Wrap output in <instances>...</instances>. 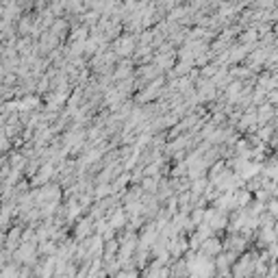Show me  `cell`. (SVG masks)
I'll return each instance as SVG.
<instances>
[{
	"label": "cell",
	"mask_w": 278,
	"mask_h": 278,
	"mask_svg": "<svg viewBox=\"0 0 278 278\" xmlns=\"http://www.w3.org/2000/svg\"><path fill=\"white\" fill-rule=\"evenodd\" d=\"M115 278H139V267H122Z\"/></svg>",
	"instance_id": "cell-4"
},
{
	"label": "cell",
	"mask_w": 278,
	"mask_h": 278,
	"mask_svg": "<svg viewBox=\"0 0 278 278\" xmlns=\"http://www.w3.org/2000/svg\"><path fill=\"white\" fill-rule=\"evenodd\" d=\"M257 259H259V254H254V252H248V254L239 257L237 263L233 265V276L235 278H252V276H254Z\"/></svg>",
	"instance_id": "cell-1"
},
{
	"label": "cell",
	"mask_w": 278,
	"mask_h": 278,
	"mask_svg": "<svg viewBox=\"0 0 278 278\" xmlns=\"http://www.w3.org/2000/svg\"><path fill=\"white\" fill-rule=\"evenodd\" d=\"M226 250H233V252H243L246 250V239L243 237H230V239H226Z\"/></svg>",
	"instance_id": "cell-3"
},
{
	"label": "cell",
	"mask_w": 278,
	"mask_h": 278,
	"mask_svg": "<svg viewBox=\"0 0 278 278\" xmlns=\"http://www.w3.org/2000/svg\"><path fill=\"white\" fill-rule=\"evenodd\" d=\"M269 213H272L274 217H278V202H276V200H274L272 204H269Z\"/></svg>",
	"instance_id": "cell-6"
},
{
	"label": "cell",
	"mask_w": 278,
	"mask_h": 278,
	"mask_svg": "<svg viewBox=\"0 0 278 278\" xmlns=\"http://www.w3.org/2000/svg\"><path fill=\"white\" fill-rule=\"evenodd\" d=\"M39 252H41V254H52V252H55V243L46 241V243H43V246L39 248Z\"/></svg>",
	"instance_id": "cell-5"
},
{
	"label": "cell",
	"mask_w": 278,
	"mask_h": 278,
	"mask_svg": "<svg viewBox=\"0 0 278 278\" xmlns=\"http://www.w3.org/2000/svg\"><path fill=\"white\" fill-rule=\"evenodd\" d=\"M200 252L213 259V257H217V254L222 252V243L217 241V239H211V237H208L206 241H202V248H200Z\"/></svg>",
	"instance_id": "cell-2"
}]
</instances>
